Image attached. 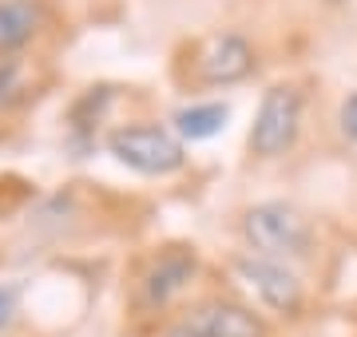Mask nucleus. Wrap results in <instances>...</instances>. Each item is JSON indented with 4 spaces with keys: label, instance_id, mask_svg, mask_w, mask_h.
<instances>
[{
    "label": "nucleus",
    "instance_id": "nucleus-12",
    "mask_svg": "<svg viewBox=\"0 0 357 337\" xmlns=\"http://www.w3.org/2000/svg\"><path fill=\"white\" fill-rule=\"evenodd\" d=\"M16 91V68L13 64H0V104Z\"/></svg>",
    "mask_w": 357,
    "mask_h": 337
},
{
    "label": "nucleus",
    "instance_id": "nucleus-2",
    "mask_svg": "<svg viewBox=\"0 0 357 337\" xmlns=\"http://www.w3.org/2000/svg\"><path fill=\"white\" fill-rule=\"evenodd\" d=\"M107 151H112L123 167L139 171V175H175L187 163L183 139L171 127L159 123H131V127H115L107 135Z\"/></svg>",
    "mask_w": 357,
    "mask_h": 337
},
{
    "label": "nucleus",
    "instance_id": "nucleus-4",
    "mask_svg": "<svg viewBox=\"0 0 357 337\" xmlns=\"http://www.w3.org/2000/svg\"><path fill=\"white\" fill-rule=\"evenodd\" d=\"M163 337H266V322L238 301H203L178 313Z\"/></svg>",
    "mask_w": 357,
    "mask_h": 337
},
{
    "label": "nucleus",
    "instance_id": "nucleus-8",
    "mask_svg": "<svg viewBox=\"0 0 357 337\" xmlns=\"http://www.w3.org/2000/svg\"><path fill=\"white\" fill-rule=\"evenodd\" d=\"M44 24L40 0H0V56L24 48Z\"/></svg>",
    "mask_w": 357,
    "mask_h": 337
},
{
    "label": "nucleus",
    "instance_id": "nucleus-9",
    "mask_svg": "<svg viewBox=\"0 0 357 337\" xmlns=\"http://www.w3.org/2000/svg\"><path fill=\"white\" fill-rule=\"evenodd\" d=\"M230 119V107L211 100V104H191V107H178L175 111V135L178 139H191V143H203V139H215L218 131L227 127Z\"/></svg>",
    "mask_w": 357,
    "mask_h": 337
},
{
    "label": "nucleus",
    "instance_id": "nucleus-11",
    "mask_svg": "<svg viewBox=\"0 0 357 337\" xmlns=\"http://www.w3.org/2000/svg\"><path fill=\"white\" fill-rule=\"evenodd\" d=\"M337 127H342V135L349 143H357V91H349V95H345L342 111H337Z\"/></svg>",
    "mask_w": 357,
    "mask_h": 337
},
{
    "label": "nucleus",
    "instance_id": "nucleus-7",
    "mask_svg": "<svg viewBox=\"0 0 357 337\" xmlns=\"http://www.w3.org/2000/svg\"><path fill=\"white\" fill-rule=\"evenodd\" d=\"M195 72L203 84L211 88H227V84H238L255 72V48L250 40L238 36V32H215L199 48V60H195Z\"/></svg>",
    "mask_w": 357,
    "mask_h": 337
},
{
    "label": "nucleus",
    "instance_id": "nucleus-3",
    "mask_svg": "<svg viewBox=\"0 0 357 337\" xmlns=\"http://www.w3.org/2000/svg\"><path fill=\"white\" fill-rule=\"evenodd\" d=\"M298 127H302V91L294 84H278L258 104L255 127H250V151L262 159L286 155L298 139Z\"/></svg>",
    "mask_w": 357,
    "mask_h": 337
},
{
    "label": "nucleus",
    "instance_id": "nucleus-1",
    "mask_svg": "<svg viewBox=\"0 0 357 337\" xmlns=\"http://www.w3.org/2000/svg\"><path fill=\"white\" fill-rule=\"evenodd\" d=\"M243 234L250 250L262 258H302L314 242V230L302 210H294L290 203H258L246 210Z\"/></svg>",
    "mask_w": 357,
    "mask_h": 337
},
{
    "label": "nucleus",
    "instance_id": "nucleus-6",
    "mask_svg": "<svg viewBox=\"0 0 357 337\" xmlns=\"http://www.w3.org/2000/svg\"><path fill=\"white\" fill-rule=\"evenodd\" d=\"M195 274H199L195 250L167 246L163 254H155L151 266L143 270V278H139V306L143 310H163L175 294H183V290L191 285Z\"/></svg>",
    "mask_w": 357,
    "mask_h": 337
},
{
    "label": "nucleus",
    "instance_id": "nucleus-5",
    "mask_svg": "<svg viewBox=\"0 0 357 337\" xmlns=\"http://www.w3.org/2000/svg\"><path fill=\"white\" fill-rule=\"evenodd\" d=\"M234 274L255 290L262 306H270L282 318L302 310V282L286 262L262 258V254H243V258H234Z\"/></svg>",
    "mask_w": 357,
    "mask_h": 337
},
{
    "label": "nucleus",
    "instance_id": "nucleus-10",
    "mask_svg": "<svg viewBox=\"0 0 357 337\" xmlns=\"http://www.w3.org/2000/svg\"><path fill=\"white\" fill-rule=\"evenodd\" d=\"M16 313H20V285L0 282V334L16 322Z\"/></svg>",
    "mask_w": 357,
    "mask_h": 337
}]
</instances>
